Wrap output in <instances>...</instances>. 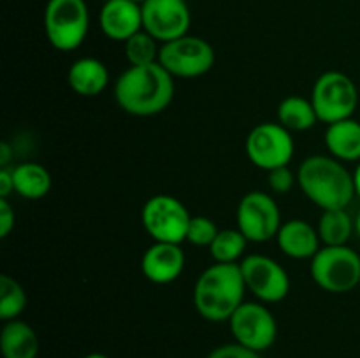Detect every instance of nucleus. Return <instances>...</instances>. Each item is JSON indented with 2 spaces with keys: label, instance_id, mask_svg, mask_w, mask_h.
Wrapping results in <instances>:
<instances>
[{
  "label": "nucleus",
  "instance_id": "nucleus-1",
  "mask_svg": "<svg viewBox=\"0 0 360 358\" xmlns=\"http://www.w3.org/2000/svg\"><path fill=\"white\" fill-rule=\"evenodd\" d=\"M116 104L132 116H155L174 98V77L158 62L129 67L115 83Z\"/></svg>",
  "mask_w": 360,
  "mask_h": 358
},
{
  "label": "nucleus",
  "instance_id": "nucleus-2",
  "mask_svg": "<svg viewBox=\"0 0 360 358\" xmlns=\"http://www.w3.org/2000/svg\"><path fill=\"white\" fill-rule=\"evenodd\" d=\"M245 291L246 284L239 263H214L195 281L193 305L207 321H229L245 302Z\"/></svg>",
  "mask_w": 360,
  "mask_h": 358
},
{
  "label": "nucleus",
  "instance_id": "nucleus-3",
  "mask_svg": "<svg viewBox=\"0 0 360 358\" xmlns=\"http://www.w3.org/2000/svg\"><path fill=\"white\" fill-rule=\"evenodd\" d=\"M297 185L320 209H347L355 195L354 174L334 157L313 154L297 171Z\"/></svg>",
  "mask_w": 360,
  "mask_h": 358
},
{
  "label": "nucleus",
  "instance_id": "nucleus-4",
  "mask_svg": "<svg viewBox=\"0 0 360 358\" xmlns=\"http://www.w3.org/2000/svg\"><path fill=\"white\" fill-rule=\"evenodd\" d=\"M90 28V13L84 0H48L44 32L58 51H74L84 42Z\"/></svg>",
  "mask_w": 360,
  "mask_h": 358
},
{
  "label": "nucleus",
  "instance_id": "nucleus-5",
  "mask_svg": "<svg viewBox=\"0 0 360 358\" xmlns=\"http://www.w3.org/2000/svg\"><path fill=\"white\" fill-rule=\"evenodd\" d=\"M311 277L329 293H347L360 284V256L348 246H323L311 258Z\"/></svg>",
  "mask_w": 360,
  "mask_h": 358
},
{
  "label": "nucleus",
  "instance_id": "nucleus-6",
  "mask_svg": "<svg viewBox=\"0 0 360 358\" xmlns=\"http://www.w3.org/2000/svg\"><path fill=\"white\" fill-rule=\"evenodd\" d=\"M311 104L320 121L330 125L354 116L359 104V90L350 76L327 70L315 81Z\"/></svg>",
  "mask_w": 360,
  "mask_h": 358
},
{
  "label": "nucleus",
  "instance_id": "nucleus-7",
  "mask_svg": "<svg viewBox=\"0 0 360 358\" xmlns=\"http://www.w3.org/2000/svg\"><path fill=\"white\" fill-rule=\"evenodd\" d=\"M190 220L192 216L185 204L165 193L148 199L141 211L144 230L155 242L181 244L183 241H186Z\"/></svg>",
  "mask_w": 360,
  "mask_h": 358
},
{
  "label": "nucleus",
  "instance_id": "nucleus-8",
  "mask_svg": "<svg viewBox=\"0 0 360 358\" xmlns=\"http://www.w3.org/2000/svg\"><path fill=\"white\" fill-rule=\"evenodd\" d=\"M158 63L172 77L193 79L213 69L214 49L206 39L183 35V37L162 44Z\"/></svg>",
  "mask_w": 360,
  "mask_h": 358
},
{
  "label": "nucleus",
  "instance_id": "nucleus-9",
  "mask_svg": "<svg viewBox=\"0 0 360 358\" xmlns=\"http://www.w3.org/2000/svg\"><path fill=\"white\" fill-rule=\"evenodd\" d=\"M246 157L255 167L269 172L285 167L294 157V139L280 123H259L246 137Z\"/></svg>",
  "mask_w": 360,
  "mask_h": 358
},
{
  "label": "nucleus",
  "instance_id": "nucleus-10",
  "mask_svg": "<svg viewBox=\"0 0 360 358\" xmlns=\"http://www.w3.org/2000/svg\"><path fill=\"white\" fill-rule=\"evenodd\" d=\"M236 223L250 242L276 239L281 227V214L276 200L266 192H248L238 204Z\"/></svg>",
  "mask_w": 360,
  "mask_h": 358
},
{
  "label": "nucleus",
  "instance_id": "nucleus-11",
  "mask_svg": "<svg viewBox=\"0 0 360 358\" xmlns=\"http://www.w3.org/2000/svg\"><path fill=\"white\" fill-rule=\"evenodd\" d=\"M232 337L241 346L262 353L278 337V323L273 312L259 302H243L229 319Z\"/></svg>",
  "mask_w": 360,
  "mask_h": 358
},
{
  "label": "nucleus",
  "instance_id": "nucleus-12",
  "mask_svg": "<svg viewBox=\"0 0 360 358\" xmlns=\"http://www.w3.org/2000/svg\"><path fill=\"white\" fill-rule=\"evenodd\" d=\"M246 290L252 291L266 304L281 302L290 291V277L287 270L266 255H250L239 263Z\"/></svg>",
  "mask_w": 360,
  "mask_h": 358
},
{
  "label": "nucleus",
  "instance_id": "nucleus-13",
  "mask_svg": "<svg viewBox=\"0 0 360 358\" xmlns=\"http://www.w3.org/2000/svg\"><path fill=\"white\" fill-rule=\"evenodd\" d=\"M141 9L143 30L162 44L188 35L192 16L185 0H146Z\"/></svg>",
  "mask_w": 360,
  "mask_h": 358
},
{
  "label": "nucleus",
  "instance_id": "nucleus-14",
  "mask_svg": "<svg viewBox=\"0 0 360 358\" xmlns=\"http://www.w3.org/2000/svg\"><path fill=\"white\" fill-rule=\"evenodd\" d=\"M141 269L151 283L169 284L181 276L183 269H185V253L179 244L153 242L144 251Z\"/></svg>",
  "mask_w": 360,
  "mask_h": 358
},
{
  "label": "nucleus",
  "instance_id": "nucleus-15",
  "mask_svg": "<svg viewBox=\"0 0 360 358\" xmlns=\"http://www.w3.org/2000/svg\"><path fill=\"white\" fill-rule=\"evenodd\" d=\"M101 28L111 41L127 42L143 30V9L132 0H108L101 9Z\"/></svg>",
  "mask_w": 360,
  "mask_h": 358
},
{
  "label": "nucleus",
  "instance_id": "nucleus-16",
  "mask_svg": "<svg viewBox=\"0 0 360 358\" xmlns=\"http://www.w3.org/2000/svg\"><path fill=\"white\" fill-rule=\"evenodd\" d=\"M276 241L281 251L295 260L313 258L322 248L319 230L308 221L299 220V218L281 223Z\"/></svg>",
  "mask_w": 360,
  "mask_h": 358
},
{
  "label": "nucleus",
  "instance_id": "nucleus-17",
  "mask_svg": "<svg viewBox=\"0 0 360 358\" xmlns=\"http://www.w3.org/2000/svg\"><path fill=\"white\" fill-rule=\"evenodd\" d=\"M67 83L74 93L81 97H97L108 88L109 70L101 60L79 58L70 65L67 72Z\"/></svg>",
  "mask_w": 360,
  "mask_h": 358
},
{
  "label": "nucleus",
  "instance_id": "nucleus-18",
  "mask_svg": "<svg viewBox=\"0 0 360 358\" xmlns=\"http://www.w3.org/2000/svg\"><path fill=\"white\" fill-rule=\"evenodd\" d=\"M326 146L330 157L340 161L360 160V123L348 118L330 123L326 130Z\"/></svg>",
  "mask_w": 360,
  "mask_h": 358
},
{
  "label": "nucleus",
  "instance_id": "nucleus-19",
  "mask_svg": "<svg viewBox=\"0 0 360 358\" xmlns=\"http://www.w3.org/2000/svg\"><path fill=\"white\" fill-rule=\"evenodd\" d=\"M0 350L4 358H37L39 337L35 330L21 319L4 321L0 332Z\"/></svg>",
  "mask_w": 360,
  "mask_h": 358
},
{
  "label": "nucleus",
  "instance_id": "nucleus-20",
  "mask_svg": "<svg viewBox=\"0 0 360 358\" xmlns=\"http://www.w3.org/2000/svg\"><path fill=\"white\" fill-rule=\"evenodd\" d=\"M14 192L27 200H39L51 190V175L48 168L35 161H25L13 168Z\"/></svg>",
  "mask_w": 360,
  "mask_h": 358
},
{
  "label": "nucleus",
  "instance_id": "nucleus-21",
  "mask_svg": "<svg viewBox=\"0 0 360 358\" xmlns=\"http://www.w3.org/2000/svg\"><path fill=\"white\" fill-rule=\"evenodd\" d=\"M276 116L278 123L285 126L288 132H306L313 128L316 121H320L311 98H304L301 95H290L283 98L278 105Z\"/></svg>",
  "mask_w": 360,
  "mask_h": 358
},
{
  "label": "nucleus",
  "instance_id": "nucleus-22",
  "mask_svg": "<svg viewBox=\"0 0 360 358\" xmlns=\"http://www.w3.org/2000/svg\"><path fill=\"white\" fill-rule=\"evenodd\" d=\"M316 230L323 246H347L355 232V221L347 209H326L322 211Z\"/></svg>",
  "mask_w": 360,
  "mask_h": 358
},
{
  "label": "nucleus",
  "instance_id": "nucleus-23",
  "mask_svg": "<svg viewBox=\"0 0 360 358\" xmlns=\"http://www.w3.org/2000/svg\"><path fill=\"white\" fill-rule=\"evenodd\" d=\"M248 242L239 228H225L211 242L210 253L217 263H236L245 255Z\"/></svg>",
  "mask_w": 360,
  "mask_h": 358
},
{
  "label": "nucleus",
  "instance_id": "nucleus-24",
  "mask_svg": "<svg viewBox=\"0 0 360 358\" xmlns=\"http://www.w3.org/2000/svg\"><path fill=\"white\" fill-rule=\"evenodd\" d=\"M27 307V293L14 277L2 274L0 277V319H16Z\"/></svg>",
  "mask_w": 360,
  "mask_h": 358
},
{
  "label": "nucleus",
  "instance_id": "nucleus-25",
  "mask_svg": "<svg viewBox=\"0 0 360 358\" xmlns=\"http://www.w3.org/2000/svg\"><path fill=\"white\" fill-rule=\"evenodd\" d=\"M158 55H160L158 41L146 30L137 32L125 42V58L130 67L150 65V63L158 62Z\"/></svg>",
  "mask_w": 360,
  "mask_h": 358
},
{
  "label": "nucleus",
  "instance_id": "nucleus-26",
  "mask_svg": "<svg viewBox=\"0 0 360 358\" xmlns=\"http://www.w3.org/2000/svg\"><path fill=\"white\" fill-rule=\"evenodd\" d=\"M218 227L211 218L206 216H192L188 225V232H186V241L193 246H207L210 248L211 242L218 235Z\"/></svg>",
  "mask_w": 360,
  "mask_h": 358
},
{
  "label": "nucleus",
  "instance_id": "nucleus-27",
  "mask_svg": "<svg viewBox=\"0 0 360 358\" xmlns=\"http://www.w3.org/2000/svg\"><path fill=\"white\" fill-rule=\"evenodd\" d=\"M267 174H269V178H267L269 188L273 190L274 193H280V195H285V193L290 192V190L294 188L295 181H297V178H295L294 172L290 171L288 165L273 168V171H269Z\"/></svg>",
  "mask_w": 360,
  "mask_h": 358
},
{
  "label": "nucleus",
  "instance_id": "nucleus-28",
  "mask_svg": "<svg viewBox=\"0 0 360 358\" xmlns=\"http://www.w3.org/2000/svg\"><path fill=\"white\" fill-rule=\"evenodd\" d=\"M206 358H262L260 353L250 350V347L241 346L238 343L232 344H224V346H218L207 354Z\"/></svg>",
  "mask_w": 360,
  "mask_h": 358
},
{
  "label": "nucleus",
  "instance_id": "nucleus-29",
  "mask_svg": "<svg viewBox=\"0 0 360 358\" xmlns=\"http://www.w3.org/2000/svg\"><path fill=\"white\" fill-rule=\"evenodd\" d=\"M14 223H16V214L13 206L7 199H0V237L6 239L13 232Z\"/></svg>",
  "mask_w": 360,
  "mask_h": 358
},
{
  "label": "nucleus",
  "instance_id": "nucleus-30",
  "mask_svg": "<svg viewBox=\"0 0 360 358\" xmlns=\"http://www.w3.org/2000/svg\"><path fill=\"white\" fill-rule=\"evenodd\" d=\"M13 192H14L13 168L2 167L0 168V199H7Z\"/></svg>",
  "mask_w": 360,
  "mask_h": 358
},
{
  "label": "nucleus",
  "instance_id": "nucleus-31",
  "mask_svg": "<svg viewBox=\"0 0 360 358\" xmlns=\"http://www.w3.org/2000/svg\"><path fill=\"white\" fill-rule=\"evenodd\" d=\"M9 160H11V146L7 142H2L0 144V165H2V167H7Z\"/></svg>",
  "mask_w": 360,
  "mask_h": 358
},
{
  "label": "nucleus",
  "instance_id": "nucleus-32",
  "mask_svg": "<svg viewBox=\"0 0 360 358\" xmlns=\"http://www.w3.org/2000/svg\"><path fill=\"white\" fill-rule=\"evenodd\" d=\"M354 185H355V195L360 199V164L357 165V168H355L354 172Z\"/></svg>",
  "mask_w": 360,
  "mask_h": 358
},
{
  "label": "nucleus",
  "instance_id": "nucleus-33",
  "mask_svg": "<svg viewBox=\"0 0 360 358\" xmlns=\"http://www.w3.org/2000/svg\"><path fill=\"white\" fill-rule=\"evenodd\" d=\"M355 234H357L360 239V213L357 214V218H355Z\"/></svg>",
  "mask_w": 360,
  "mask_h": 358
},
{
  "label": "nucleus",
  "instance_id": "nucleus-34",
  "mask_svg": "<svg viewBox=\"0 0 360 358\" xmlns=\"http://www.w3.org/2000/svg\"><path fill=\"white\" fill-rule=\"evenodd\" d=\"M83 358H109V357H105V354H102V353H90Z\"/></svg>",
  "mask_w": 360,
  "mask_h": 358
},
{
  "label": "nucleus",
  "instance_id": "nucleus-35",
  "mask_svg": "<svg viewBox=\"0 0 360 358\" xmlns=\"http://www.w3.org/2000/svg\"><path fill=\"white\" fill-rule=\"evenodd\" d=\"M132 2H136V4H141V6H143V4L146 2V0H132Z\"/></svg>",
  "mask_w": 360,
  "mask_h": 358
},
{
  "label": "nucleus",
  "instance_id": "nucleus-36",
  "mask_svg": "<svg viewBox=\"0 0 360 358\" xmlns=\"http://www.w3.org/2000/svg\"><path fill=\"white\" fill-rule=\"evenodd\" d=\"M359 286H360V284H359Z\"/></svg>",
  "mask_w": 360,
  "mask_h": 358
}]
</instances>
